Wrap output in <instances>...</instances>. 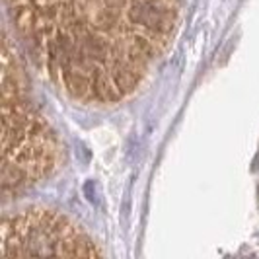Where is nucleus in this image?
Listing matches in <instances>:
<instances>
[{
    "mask_svg": "<svg viewBox=\"0 0 259 259\" xmlns=\"http://www.w3.org/2000/svg\"><path fill=\"white\" fill-rule=\"evenodd\" d=\"M84 193L88 197V201L94 203V205H98V195H96V183L94 182H88L84 185Z\"/></svg>",
    "mask_w": 259,
    "mask_h": 259,
    "instance_id": "20e7f679",
    "label": "nucleus"
},
{
    "mask_svg": "<svg viewBox=\"0 0 259 259\" xmlns=\"http://www.w3.org/2000/svg\"><path fill=\"white\" fill-rule=\"evenodd\" d=\"M180 16L182 0H63L27 45L70 98L117 104L168 51Z\"/></svg>",
    "mask_w": 259,
    "mask_h": 259,
    "instance_id": "f257e3e1",
    "label": "nucleus"
},
{
    "mask_svg": "<svg viewBox=\"0 0 259 259\" xmlns=\"http://www.w3.org/2000/svg\"><path fill=\"white\" fill-rule=\"evenodd\" d=\"M59 143L45 117L31 104L10 39L2 43V191H22L51 176Z\"/></svg>",
    "mask_w": 259,
    "mask_h": 259,
    "instance_id": "f03ea898",
    "label": "nucleus"
},
{
    "mask_svg": "<svg viewBox=\"0 0 259 259\" xmlns=\"http://www.w3.org/2000/svg\"><path fill=\"white\" fill-rule=\"evenodd\" d=\"M98 257L104 255L88 234L49 208H26L4 217L0 226V257Z\"/></svg>",
    "mask_w": 259,
    "mask_h": 259,
    "instance_id": "7ed1b4c3",
    "label": "nucleus"
}]
</instances>
